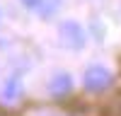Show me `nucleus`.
<instances>
[{
    "label": "nucleus",
    "instance_id": "6",
    "mask_svg": "<svg viewBox=\"0 0 121 116\" xmlns=\"http://www.w3.org/2000/svg\"><path fill=\"white\" fill-rule=\"evenodd\" d=\"M22 3H24V5H27V7H36V5H39V3H41V0H22Z\"/></svg>",
    "mask_w": 121,
    "mask_h": 116
},
{
    "label": "nucleus",
    "instance_id": "2",
    "mask_svg": "<svg viewBox=\"0 0 121 116\" xmlns=\"http://www.w3.org/2000/svg\"><path fill=\"white\" fill-rule=\"evenodd\" d=\"M60 41L68 48H80L85 44V32L78 22H63L60 24Z\"/></svg>",
    "mask_w": 121,
    "mask_h": 116
},
{
    "label": "nucleus",
    "instance_id": "4",
    "mask_svg": "<svg viewBox=\"0 0 121 116\" xmlns=\"http://www.w3.org/2000/svg\"><path fill=\"white\" fill-rule=\"evenodd\" d=\"M19 94H22V82H19V77H10L5 82V87H3V99L7 104H12V102L19 99Z\"/></svg>",
    "mask_w": 121,
    "mask_h": 116
},
{
    "label": "nucleus",
    "instance_id": "5",
    "mask_svg": "<svg viewBox=\"0 0 121 116\" xmlns=\"http://www.w3.org/2000/svg\"><path fill=\"white\" fill-rule=\"evenodd\" d=\"M39 5H41V12L44 15H51L53 10L60 5V0H44V3H39Z\"/></svg>",
    "mask_w": 121,
    "mask_h": 116
},
{
    "label": "nucleus",
    "instance_id": "1",
    "mask_svg": "<svg viewBox=\"0 0 121 116\" xmlns=\"http://www.w3.org/2000/svg\"><path fill=\"white\" fill-rule=\"evenodd\" d=\"M82 82H85L87 90L99 92V90H104V87L112 85V73H109L107 68H102V65H92V68H87Z\"/></svg>",
    "mask_w": 121,
    "mask_h": 116
},
{
    "label": "nucleus",
    "instance_id": "3",
    "mask_svg": "<svg viewBox=\"0 0 121 116\" xmlns=\"http://www.w3.org/2000/svg\"><path fill=\"white\" fill-rule=\"evenodd\" d=\"M70 87H73V80H70V75L65 73H58L51 77V82H48V92L53 97H65L70 92Z\"/></svg>",
    "mask_w": 121,
    "mask_h": 116
}]
</instances>
